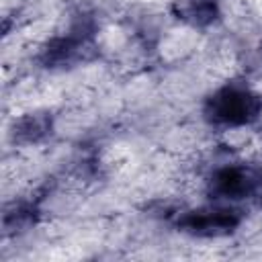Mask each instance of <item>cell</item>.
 I'll list each match as a JSON object with an SVG mask.
<instances>
[{"label":"cell","mask_w":262,"mask_h":262,"mask_svg":"<svg viewBox=\"0 0 262 262\" xmlns=\"http://www.w3.org/2000/svg\"><path fill=\"white\" fill-rule=\"evenodd\" d=\"M92 20L88 16H80L66 35L55 37L45 45L41 51V63L45 68H66L86 59V53L92 49Z\"/></svg>","instance_id":"2"},{"label":"cell","mask_w":262,"mask_h":262,"mask_svg":"<svg viewBox=\"0 0 262 262\" xmlns=\"http://www.w3.org/2000/svg\"><path fill=\"white\" fill-rule=\"evenodd\" d=\"M242 221L239 211L229 207H207L196 211H186L178 217V227L186 233L201 237H217L231 233Z\"/></svg>","instance_id":"4"},{"label":"cell","mask_w":262,"mask_h":262,"mask_svg":"<svg viewBox=\"0 0 262 262\" xmlns=\"http://www.w3.org/2000/svg\"><path fill=\"white\" fill-rule=\"evenodd\" d=\"M51 131V119L47 115H27L14 125V139L20 143L41 141Z\"/></svg>","instance_id":"6"},{"label":"cell","mask_w":262,"mask_h":262,"mask_svg":"<svg viewBox=\"0 0 262 262\" xmlns=\"http://www.w3.org/2000/svg\"><path fill=\"white\" fill-rule=\"evenodd\" d=\"M207 190L211 199L219 201H242L262 192V168H252L244 164L217 168L209 182Z\"/></svg>","instance_id":"3"},{"label":"cell","mask_w":262,"mask_h":262,"mask_svg":"<svg viewBox=\"0 0 262 262\" xmlns=\"http://www.w3.org/2000/svg\"><path fill=\"white\" fill-rule=\"evenodd\" d=\"M205 119L221 127H244L262 113V96L242 84H225L215 90L203 106Z\"/></svg>","instance_id":"1"},{"label":"cell","mask_w":262,"mask_h":262,"mask_svg":"<svg viewBox=\"0 0 262 262\" xmlns=\"http://www.w3.org/2000/svg\"><path fill=\"white\" fill-rule=\"evenodd\" d=\"M176 14L192 27H207L217 18L219 8L215 0H180L176 4Z\"/></svg>","instance_id":"5"}]
</instances>
